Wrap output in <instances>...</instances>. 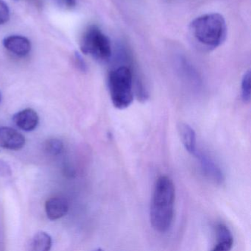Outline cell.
Wrapping results in <instances>:
<instances>
[{"mask_svg": "<svg viewBox=\"0 0 251 251\" xmlns=\"http://www.w3.org/2000/svg\"><path fill=\"white\" fill-rule=\"evenodd\" d=\"M52 245V237L46 232L36 233L30 240V250L32 251H48Z\"/></svg>", "mask_w": 251, "mask_h": 251, "instance_id": "7c38bea8", "label": "cell"}, {"mask_svg": "<svg viewBox=\"0 0 251 251\" xmlns=\"http://www.w3.org/2000/svg\"><path fill=\"white\" fill-rule=\"evenodd\" d=\"M241 97L245 103H249L251 101V71L248 70L244 74L241 83Z\"/></svg>", "mask_w": 251, "mask_h": 251, "instance_id": "5bb4252c", "label": "cell"}, {"mask_svg": "<svg viewBox=\"0 0 251 251\" xmlns=\"http://www.w3.org/2000/svg\"><path fill=\"white\" fill-rule=\"evenodd\" d=\"M25 145V138L16 129L0 127V147L11 151H19Z\"/></svg>", "mask_w": 251, "mask_h": 251, "instance_id": "8992f818", "label": "cell"}, {"mask_svg": "<svg viewBox=\"0 0 251 251\" xmlns=\"http://www.w3.org/2000/svg\"><path fill=\"white\" fill-rule=\"evenodd\" d=\"M74 63L75 67L80 71L83 72V73H86L87 71V64L78 52L75 53Z\"/></svg>", "mask_w": 251, "mask_h": 251, "instance_id": "2e32d148", "label": "cell"}, {"mask_svg": "<svg viewBox=\"0 0 251 251\" xmlns=\"http://www.w3.org/2000/svg\"><path fill=\"white\" fill-rule=\"evenodd\" d=\"M201 166L202 173L207 178L217 184H221L224 181V175L218 164L209 155L201 151H197L194 154Z\"/></svg>", "mask_w": 251, "mask_h": 251, "instance_id": "5b68a950", "label": "cell"}, {"mask_svg": "<svg viewBox=\"0 0 251 251\" xmlns=\"http://www.w3.org/2000/svg\"><path fill=\"white\" fill-rule=\"evenodd\" d=\"M9 19L10 9L8 5L3 0H0V25L8 23Z\"/></svg>", "mask_w": 251, "mask_h": 251, "instance_id": "9a60e30c", "label": "cell"}, {"mask_svg": "<svg viewBox=\"0 0 251 251\" xmlns=\"http://www.w3.org/2000/svg\"><path fill=\"white\" fill-rule=\"evenodd\" d=\"M180 140L184 146L185 149L191 155H193L196 152L197 140L196 133L194 129L187 123H180L177 126Z\"/></svg>", "mask_w": 251, "mask_h": 251, "instance_id": "8fae6325", "label": "cell"}, {"mask_svg": "<svg viewBox=\"0 0 251 251\" xmlns=\"http://www.w3.org/2000/svg\"><path fill=\"white\" fill-rule=\"evenodd\" d=\"M69 202L64 197L54 196L45 202L47 217L51 220H56L64 217L69 211Z\"/></svg>", "mask_w": 251, "mask_h": 251, "instance_id": "ba28073f", "label": "cell"}, {"mask_svg": "<svg viewBox=\"0 0 251 251\" xmlns=\"http://www.w3.org/2000/svg\"><path fill=\"white\" fill-rule=\"evenodd\" d=\"M0 176H5V177L11 176V167L2 160H0Z\"/></svg>", "mask_w": 251, "mask_h": 251, "instance_id": "e0dca14e", "label": "cell"}, {"mask_svg": "<svg viewBox=\"0 0 251 251\" xmlns=\"http://www.w3.org/2000/svg\"><path fill=\"white\" fill-rule=\"evenodd\" d=\"M4 47L11 53L19 57H25L31 50V43L25 36L14 35L5 38L3 41Z\"/></svg>", "mask_w": 251, "mask_h": 251, "instance_id": "9c48e42d", "label": "cell"}, {"mask_svg": "<svg viewBox=\"0 0 251 251\" xmlns=\"http://www.w3.org/2000/svg\"><path fill=\"white\" fill-rule=\"evenodd\" d=\"M13 121L20 130L26 132L33 131L39 126V114L32 108H26L14 114Z\"/></svg>", "mask_w": 251, "mask_h": 251, "instance_id": "52a82bcc", "label": "cell"}, {"mask_svg": "<svg viewBox=\"0 0 251 251\" xmlns=\"http://www.w3.org/2000/svg\"><path fill=\"white\" fill-rule=\"evenodd\" d=\"M176 189L173 180L167 176L157 180L150 208V221L156 231H168L173 224Z\"/></svg>", "mask_w": 251, "mask_h": 251, "instance_id": "6da1fadb", "label": "cell"}, {"mask_svg": "<svg viewBox=\"0 0 251 251\" xmlns=\"http://www.w3.org/2000/svg\"><path fill=\"white\" fill-rule=\"evenodd\" d=\"M64 145L62 141L58 139H50L46 141L44 145V149L48 155L56 156L62 153Z\"/></svg>", "mask_w": 251, "mask_h": 251, "instance_id": "4fadbf2b", "label": "cell"}, {"mask_svg": "<svg viewBox=\"0 0 251 251\" xmlns=\"http://www.w3.org/2000/svg\"><path fill=\"white\" fill-rule=\"evenodd\" d=\"M67 8L71 9L77 5V0H58Z\"/></svg>", "mask_w": 251, "mask_h": 251, "instance_id": "ac0fdd59", "label": "cell"}, {"mask_svg": "<svg viewBox=\"0 0 251 251\" xmlns=\"http://www.w3.org/2000/svg\"><path fill=\"white\" fill-rule=\"evenodd\" d=\"M108 89L113 105L123 110L131 105L134 98L133 72L128 66H120L111 70L108 77Z\"/></svg>", "mask_w": 251, "mask_h": 251, "instance_id": "3957f363", "label": "cell"}, {"mask_svg": "<svg viewBox=\"0 0 251 251\" xmlns=\"http://www.w3.org/2000/svg\"><path fill=\"white\" fill-rule=\"evenodd\" d=\"M1 100H2V96H1V93H0V102H1Z\"/></svg>", "mask_w": 251, "mask_h": 251, "instance_id": "d6986e66", "label": "cell"}, {"mask_svg": "<svg viewBox=\"0 0 251 251\" xmlns=\"http://www.w3.org/2000/svg\"><path fill=\"white\" fill-rule=\"evenodd\" d=\"M217 242L212 251H228L233 245V236L229 227L224 223H219L216 227Z\"/></svg>", "mask_w": 251, "mask_h": 251, "instance_id": "30bf717a", "label": "cell"}, {"mask_svg": "<svg viewBox=\"0 0 251 251\" xmlns=\"http://www.w3.org/2000/svg\"><path fill=\"white\" fill-rule=\"evenodd\" d=\"M80 50L85 55L97 61L107 62L112 56V47L109 38L97 26H90L83 33Z\"/></svg>", "mask_w": 251, "mask_h": 251, "instance_id": "277c9868", "label": "cell"}, {"mask_svg": "<svg viewBox=\"0 0 251 251\" xmlns=\"http://www.w3.org/2000/svg\"><path fill=\"white\" fill-rule=\"evenodd\" d=\"M227 25L224 17L217 13L197 17L189 25V32L194 40L204 49H215L227 36Z\"/></svg>", "mask_w": 251, "mask_h": 251, "instance_id": "7a4b0ae2", "label": "cell"}]
</instances>
